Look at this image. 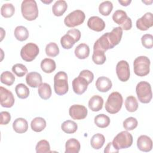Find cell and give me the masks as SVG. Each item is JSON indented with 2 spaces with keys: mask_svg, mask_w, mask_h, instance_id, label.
I'll return each mask as SVG.
<instances>
[{
  "mask_svg": "<svg viewBox=\"0 0 153 153\" xmlns=\"http://www.w3.org/2000/svg\"><path fill=\"white\" fill-rule=\"evenodd\" d=\"M137 146L141 151L149 152L152 148V141L149 136L141 135L137 138Z\"/></svg>",
  "mask_w": 153,
  "mask_h": 153,
  "instance_id": "ac0fdd59",
  "label": "cell"
},
{
  "mask_svg": "<svg viewBox=\"0 0 153 153\" xmlns=\"http://www.w3.org/2000/svg\"><path fill=\"white\" fill-rule=\"evenodd\" d=\"M68 8L67 3L64 0L57 1L52 7V11L55 16H62L66 11Z\"/></svg>",
  "mask_w": 153,
  "mask_h": 153,
  "instance_id": "603a6c76",
  "label": "cell"
},
{
  "mask_svg": "<svg viewBox=\"0 0 153 153\" xmlns=\"http://www.w3.org/2000/svg\"><path fill=\"white\" fill-rule=\"evenodd\" d=\"M39 49L38 46L32 42H29L24 45L20 51L22 59L27 62H32L38 55Z\"/></svg>",
  "mask_w": 153,
  "mask_h": 153,
  "instance_id": "9c48e42d",
  "label": "cell"
},
{
  "mask_svg": "<svg viewBox=\"0 0 153 153\" xmlns=\"http://www.w3.org/2000/svg\"><path fill=\"white\" fill-rule=\"evenodd\" d=\"M30 127L34 131L41 132L45 128L46 121L42 117H36L32 120Z\"/></svg>",
  "mask_w": 153,
  "mask_h": 153,
  "instance_id": "83f0119b",
  "label": "cell"
},
{
  "mask_svg": "<svg viewBox=\"0 0 153 153\" xmlns=\"http://www.w3.org/2000/svg\"><path fill=\"white\" fill-rule=\"evenodd\" d=\"M122 35L123 29L120 26L114 27L111 32H108V38L112 48L120 43Z\"/></svg>",
  "mask_w": 153,
  "mask_h": 153,
  "instance_id": "2e32d148",
  "label": "cell"
},
{
  "mask_svg": "<svg viewBox=\"0 0 153 153\" xmlns=\"http://www.w3.org/2000/svg\"><path fill=\"white\" fill-rule=\"evenodd\" d=\"M1 116V124L6 125L8 124L11 120V115L7 111H2L0 113Z\"/></svg>",
  "mask_w": 153,
  "mask_h": 153,
  "instance_id": "f6af8a7d",
  "label": "cell"
},
{
  "mask_svg": "<svg viewBox=\"0 0 153 153\" xmlns=\"http://www.w3.org/2000/svg\"><path fill=\"white\" fill-rule=\"evenodd\" d=\"M94 123L97 127L100 128H105L109 125L110 119L109 117L105 114H99L94 118Z\"/></svg>",
  "mask_w": 153,
  "mask_h": 153,
  "instance_id": "1f68e13d",
  "label": "cell"
},
{
  "mask_svg": "<svg viewBox=\"0 0 153 153\" xmlns=\"http://www.w3.org/2000/svg\"><path fill=\"white\" fill-rule=\"evenodd\" d=\"M80 31L76 29H72L61 38L60 44L63 48L70 49L80 39Z\"/></svg>",
  "mask_w": 153,
  "mask_h": 153,
  "instance_id": "52a82bcc",
  "label": "cell"
},
{
  "mask_svg": "<svg viewBox=\"0 0 153 153\" xmlns=\"http://www.w3.org/2000/svg\"><path fill=\"white\" fill-rule=\"evenodd\" d=\"M75 55L79 59H85L90 54V48L85 43L79 44L75 49Z\"/></svg>",
  "mask_w": 153,
  "mask_h": 153,
  "instance_id": "cb8c5ba5",
  "label": "cell"
},
{
  "mask_svg": "<svg viewBox=\"0 0 153 153\" xmlns=\"http://www.w3.org/2000/svg\"><path fill=\"white\" fill-rule=\"evenodd\" d=\"M95 85L97 90L102 93L107 92L112 86L111 79L106 76H100L98 78Z\"/></svg>",
  "mask_w": 153,
  "mask_h": 153,
  "instance_id": "ffe728a7",
  "label": "cell"
},
{
  "mask_svg": "<svg viewBox=\"0 0 153 153\" xmlns=\"http://www.w3.org/2000/svg\"><path fill=\"white\" fill-rule=\"evenodd\" d=\"M21 11L23 17L27 20L32 21L38 16L37 4L34 0H25L21 5Z\"/></svg>",
  "mask_w": 153,
  "mask_h": 153,
  "instance_id": "7a4b0ae2",
  "label": "cell"
},
{
  "mask_svg": "<svg viewBox=\"0 0 153 153\" xmlns=\"http://www.w3.org/2000/svg\"><path fill=\"white\" fill-rule=\"evenodd\" d=\"M1 105L4 108H11L14 105V97L13 93L7 88L0 87Z\"/></svg>",
  "mask_w": 153,
  "mask_h": 153,
  "instance_id": "4fadbf2b",
  "label": "cell"
},
{
  "mask_svg": "<svg viewBox=\"0 0 153 153\" xmlns=\"http://www.w3.org/2000/svg\"><path fill=\"white\" fill-rule=\"evenodd\" d=\"M150 60L148 57L141 56L136 57L133 62L134 74L139 76H144L149 73Z\"/></svg>",
  "mask_w": 153,
  "mask_h": 153,
  "instance_id": "277c9868",
  "label": "cell"
},
{
  "mask_svg": "<svg viewBox=\"0 0 153 153\" xmlns=\"http://www.w3.org/2000/svg\"><path fill=\"white\" fill-rule=\"evenodd\" d=\"M131 0H126V1H121V0H119L118 1V2L120 4H121L123 6H128L130 3H131Z\"/></svg>",
  "mask_w": 153,
  "mask_h": 153,
  "instance_id": "7dc6e473",
  "label": "cell"
},
{
  "mask_svg": "<svg viewBox=\"0 0 153 153\" xmlns=\"http://www.w3.org/2000/svg\"><path fill=\"white\" fill-rule=\"evenodd\" d=\"M79 76L85 78L88 84H90L94 79V75L92 72L89 70H82L79 74Z\"/></svg>",
  "mask_w": 153,
  "mask_h": 153,
  "instance_id": "ee69618b",
  "label": "cell"
},
{
  "mask_svg": "<svg viewBox=\"0 0 153 153\" xmlns=\"http://www.w3.org/2000/svg\"><path fill=\"white\" fill-rule=\"evenodd\" d=\"M26 82L29 87L36 88L42 83V76L40 74L36 72H31L27 74Z\"/></svg>",
  "mask_w": 153,
  "mask_h": 153,
  "instance_id": "d6986e66",
  "label": "cell"
},
{
  "mask_svg": "<svg viewBox=\"0 0 153 153\" xmlns=\"http://www.w3.org/2000/svg\"><path fill=\"white\" fill-rule=\"evenodd\" d=\"M125 106L128 112H135L138 108V103L136 98L133 96H128L125 100Z\"/></svg>",
  "mask_w": 153,
  "mask_h": 153,
  "instance_id": "d6a6232c",
  "label": "cell"
},
{
  "mask_svg": "<svg viewBox=\"0 0 153 153\" xmlns=\"http://www.w3.org/2000/svg\"><path fill=\"white\" fill-rule=\"evenodd\" d=\"M46 54L49 57H54L59 53V48L55 42L48 43L45 47Z\"/></svg>",
  "mask_w": 153,
  "mask_h": 153,
  "instance_id": "ab89813d",
  "label": "cell"
},
{
  "mask_svg": "<svg viewBox=\"0 0 153 153\" xmlns=\"http://www.w3.org/2000/svg\"><path fill=\"white\" fill-rule=\"evenodd\" d=\"M138 122L136 118L130 117L123 121V127L126 130H133L137 126Z\"/></svg>",
  "mask_w": 153,
  "mask_h": 153,
  "instance_id": "60d3db41",
  "label": "cell"
},
{
  "mask_svg": "<svg viewBox=\"0 0 153 153\" xmlns=\"http://www.w3.org/2000/svg\"><path fill=\"white\" fill-rule=\"evenodd\" d=\"M136 92L139 100L143 103H148L152 97L151 86L146 81L139 82L136 87Z\"/></svg>",
  "mask_w": 153,
  "mask_h": 153,
  "instance_id": "5b68a950",
  "label": "cell"
},
{
  "mask_svg": "<svg viewBox=\"0 0 153 153\" xmlns=\"http://www.w3.org/2000/svg\"><path fill=\"white\" fill-rule=\"evenodd\" d=\"M113 8V4L111 1H106L102 2L99 6V11L102 16H108L110 14Z\"/></svg>",
  "mask_w": 153,
  "mask_h": 153,
  "instance_id": "d590c367",
  "label": "cell"
},
{
  "mask_svg": "<svg viewBox=\"0 0 153 153\" xmlns=\"http://www.w3.org/2000/svg\"><path fill=\"white\" fill-rule=\"evenodd\" d=\"M123 99L122 95L117 91L111 93L105 103L106 111L111 114L118 113L123 105Z\"/></svg>",
  "mask_w": 153,
  "mask_h": 153,
  "instance_id": "6da1fadb",
  "label": "cell"
},
{
  "mask_svg": "<svg viewBox=\"0 0 153 153\" xmlns=\"http://www.w3.org/2000/svg\"><path fill=\"white\" fill-rule=\"evenodd\" d=\"M112 143L117 150L129 148L133 143V136L127 131H123L117 134L114 138Z\"/></svg>",
  "mask_w": 153,
  "mask_h": 153,
  "instance_id": "8992f818",
  "label": "cell"
},
{
  "mask_svg": "<svg viewBox=\"0 0 153 153\" xmlns=\"http://www.w3.org/2000/svg\"><path fill=\"white\" fill-rule=\"evenodd\" d=\"M92 60L96 65H103L106 61L105 52L99 50H93Z\"/></svg>",
  "mask_w": 153,
  "mask_h": 153,
  "instance_id": "8d00e7d4",
  "label": "cell"
},
{
  "mask_svg": "<svg viewBox=\"0 0 153 153\" xmlns=\"http://www.w3.org/2000/svg\"><path fill=\"white\" fill-rule=\"evenodd\" d=\"M85 18L84 13L80 10H76L66 16L64 19V23L66 26L74 27L81 25L84 22Z\"/></svg>",
  "mask_w": 153,
  "mask_h": 153,
  "instance_id": "ba28073f",
  "label": "cell"
},
{
  "mask_svg": "<svg viewBox=\"0 0 153 153\" xmlns=\"http://www.w3.org/2000/svg\"><path fill=\"white\" fill-rule=\"evenodd\" d=\"M88 27L96 32L102 31L105 27V22L98 16L90 17L87 22Z\"/></svg>",
  "mask_w": 153,
  "mask_h": 153,
  "instance_id": "e0dca14e",
  "label": "cell"
},
{
  "mask_svg": "<svg viewBox=\"0 0 153 153\" xmlns=\"http://www.w3.org/2000/svg\"><path fill=\"white\" fill-rule=\"evenodd\" d=\"M36 152L37 153L51 152L49 142L46 140H41L36 145Z\"/></svg>",
  "mask_w": 153,
  "mask_h": 153,
  "instance_id": "f35d334b",
  "label": "cell"
},
{
  "mask_svg": "<svg viewBox=\"0 0 153 153\" xmlns=\"http://www.w3.org/2000/svg\"><path fill=\"white\" fill-rule=\"evenodd\" d=\"M15 91L17 96L20 99H26L29 95V88L23 83L18 84L15 88Z\"/></svg>",
  "mask_w": 153,
  "mask_h": 153,
  "instance_id": "836d02e7",
  "label": "cell"
},
{
  "mask_svg": "<svg viewBox=\"0 0 153 153\" xmlns=\"http://www.w3.org/2000/svg\"><path fill=\"white\" fill-rule=\"evenodd\" d=\"M112 19L115 23L120 25L123 30H128L132 27V22L127 13L121 10H118L112 15Z\"/></svg>",
  "mask_w": 153,
  "mask_h": 153,
  "instance_id": "30bf717a",
  "label": "cell"
},
{
  "mask_svg": "<svg viewBox=\"0 0 153 153\" xmlns=\"http://www.w3.org/2000/svg\"><path fill=\"white\" fill-rule=\"evenodd\" d=\"M136 27L140 30H146L153 26V16L150 12L145 13L136 21Z\"/></svg>",
  "mask_w": 153,
  "mask_h": 153,
  "instance_id": "5bb4252c",
  "label": "cell"
},
{
  "mask_svg": "<svg viewBox=\"0 0 153 153\" xmlns=\"http://www.w3.org/2000/svg\"><path fill=\"white\" fill-rule=\"evenodd\" d=\"M88 111L86 107L81 105H72L69 109V114L74 120H83L86 118Z\"/></svg>",
  "mask_w": 153,
  "mask_h": 153,
  "instance_id": "7c38bea8",
  "label": "cell"
},
{
  "mask_svg": "<svg viewBox=\"0 0 153 153\" xmlns=\"http://www.w3.org/2000/svg\"><path fill=\"white\" fill-rule=\"evenodd\" d=\"M12 71L19 77L23 76L27 72V69L26 67L21 63H17L13 65L12 67Z\"/></svg>",
  "mask_w": 153,
  "mask_h": 153,
  "instance_id": "b9f144b4",
  "label": "cell"
},
{
  "mask_svg": "<svg viewBox=\"0 0 153 153\" xmlns=\"http://www.w3.org/2000/svg\"><path fill=\"white\" fill-rule=\"evenodd\" d=\"M119 150L116 149L112 145V142H109L104 149L105 153H111V152H118Z\"/></svg>",
  "mask_w": 153,
  "mask_h": 153,
  "instance_id": "bcb514c9",
  "label": "cell"
},
{
  "mask_svg": "<svg viewBox=\"0 0 153 153\" xmlns=\"http://www.w3.org/2000/svg\"><path fill=\"white\" fill-rule=\"evenodd\" d=\"M88 84H89L85 78L78 76L72 81V88L75 93L81 95L86 91Z\"/></svg>",
  "mask_w": 153,
  "mask_h": 153,
  "instance_id": "9a60e30c",
  "label": "cell"
},
{
  "mask_svg": "<svg viewBox=\"0 0 153 153\" xmlns=\"http://www.w3.org/2000/svg\"><path fill=\"white\" fill-rule=\"evenodd\" d=\"M105 138L102 134L97 133L94 134L90 140V144L93 148L95 149H100L104 145Z\"/></svg>",
  "mask_w": 153,
  "mask_h": 153,
  "instance_id": "f1b7e54d",
  "label": "cell"
},
{
  "mask_svg": "<svg viewBox=\"0 0 153 153\" xmlns=\"http://www.w3.org/2000/svg\"><path fill=\"white\" fill-rule=\"evenodd\" d=\"M38 93L41 99L44 100L48 99L52 94L50 85L45 82L41 83L38 87Z\"/></svg>",
  "mask_w": 153,
  "mask_h": 153,
  "instance_id": "4316f807",
  "label": "cell"
},
{
  "mask_svg": "<svg viewBox=\"0 0 153 153\" xmlns=\"http://www.w3.org/2000/svg\"><path fill=\"white\" fill-rule=\"evenodd\" d=\"M15 81L14 75L10 71H4L1 75V81L2 84L10 86Z\"/></svg>",
  "mask_w": 153,
  "mask_h": 153,
  "instance_id": "74e56055",
  "label": "cell"
},
{
  "mask_svg": "<svg viewBox=\"0 0 153 153\" xmlns=\"http://www.w3.org/2000/svg\"><path fill=\"white\" fill-rule=\"evenodd\" d=\"M61 128L66 133L72 134L77 130L78 126L75 122L72 120H66L62 124Z\"/></svg>",
  "mask_w": 153,
  "mask_h": 153,
  "instance_id": "4dcf8cb0",
  "label": "cell"
},
{
  "mask_svg": "<svg viewBox=\"0 0 153 153\" xmlns=\"http://www.w3.org/2000/svg\"><path fill=\"white\" fill-rule=\"evenodd\" d=\"M15 38L19 41H24L29 37V32L27 28L23 26H18L14 29Z\"/></svg>",
  "mask_w": 153,
  "mask_h": 153,
  "instance_id": "f546056e",
  "label": "cell"
},
{
  "mask_svg": "<svg viewBox=\"0 0 153 153\" xmlns=\"http://www.w3.org/2000/svg\"><path fill=\"white\" fill-rule=\"evenodd\" d=\"M41 2H43V3H48H48H51V2H52V1H50V2H45V1H41Z\"/></svg>",
  "mask_w": 153,
  "mask_h": 153,
  "instance_id": "c3c4849f",
  "label": "cell"
},
{
  "mask_svg": "<svg viewBox=\"0 0 153 153\" xmlns=\"http://www.w3.org/2000/svg\"><path fill=\"white\" fill-rule=\"evenodd\" d=\"M13 128L17 133H24L28 129L27 121L23 118H16L13 123Z\"/></svg>",
  "mask_w": 153,
  "mask_h": 153,
  "instance_id": "7402d4cb",
  "label": "cell"
},
{
  "mask_svg": "<svg viewBox=\"0 0 153 153\" xmlns=\"http://www.w3.org/2000/svg\"><path fill=\"white\" fill-rule=\"evenodd\" d=\"M116 73L118 79L122 82H126L128 80L130 72L129 65L126 60H121L117 64Z\"/></svg>",
  "mask_w": 153,
  "mask_h": 153,
  "instance_id": "8fae6325",
  "label": "cell"
},
{
  "mask_svg": "<svg viewBox=\"0 0 153 153\" xmlns=\"http://www.w3.org/2000/svg\"><path fill=\"white\" fill-rule=\"evenodd\" d=\"M15 12V8L12 4L7 3L2 5L1 8V14L5 18L12 17Z\"/></svg>",
  "mask_w": 153,
  "mask_h": 153,
  "instance_id": "e575fe53",
  "label": "cell"
},
{
  "mask_svg": "<svg viewBox=\"0 0 153 153\" xmlns=\"http://www.w3.org/2000/svg\"><path fill=\"white\" fill-rule=\"evenodd\" d=\"M54 89L55 93L59 96L65 94L69 89L68 75L64 71L58 72L54 77Z\"/></svg>",
  "mask_w": 153,
  "mask_h": 153,
  "instance_id": "3957f363",
  "label": "cell"
},
{
  "mask_svg": "<svg viewBox=\"0 0 153 153\" xmlns=\"http://www.w3.org/2000/svg\"><path fill=\"white\" fill-rule=\"evenodd\" d=\"M41 68L43 72H44L45 73H51L56 69V62L54 60L51 59L45 58L41 61Z\"/></svg>",
  "mask_w": 153,
  "mask_h": 153,
  "instance_id": "484cf974",
  "label": "cell"
},
{
  "mask_svg": "<svg viewBox=\"0 0 153 153\" xmlns=\"http://www.w3.org/2000/svg\"><path fill=\"white\" fill-rule=\"evenodd\" d=\"M79 142L75 138L68 140L65 144V153H78L80 150Z\"/></svg>",
  "mask_w": 153,
  "mask_h": 153,
  "instance_id": "d4e9b609",
  "label": "cell"
},
{
  "mask_svg": "<svg viewBox=\"0 0 153 153\" xmlns=\"http://www.w3.org/2000/svg\"><path fill=\"white\" fill-rule=\"evenodd\" d=\"M142 45L148 49H151L153 47V36L151 34H145L141 38Z\"/></svg>",
  "mask_w": 153,
  "mask_h": 153,
  "instance_id": "7bdbcfd3",
  "label": "cell"
},
{
  "mask_svg": "<svg viewBox=\"0 0 153 153\" xmlns=\"http://www.w3.org/2000/svg\"><path fill=\"white\" fill-rule=\"evenodd\" d=\"M103 105V98L99 95L92 96L88 101V107L93 112L99 111L102 109Z\"/></svg>",
  "mask_w": 153,
  "mask_h": 153,
  "instance_id": "44dd1931",
  "label": "cell"
}]
</instances>
